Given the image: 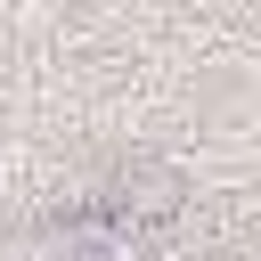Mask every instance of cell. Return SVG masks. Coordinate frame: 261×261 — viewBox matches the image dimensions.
I'll use <instances>...</instances> for the list:
<instances>
[{"mask_svg":"<svg viewBox=\"0 0 261 261\" xmlns=\"http://www.w3.org/2000/svg\"><path fill=\"white\" fill-rule=\"evenodd\" d=\"M179 171H163V163H122L114 179H106V196H98V212H114L122 228H163L171 212H179Z\"/></svg>","mask_w":261,"mask_h":261,"instance_id":"obj_1","label":"cell"},{"mask_svg":"<svg viewBox=\"0 0 261 261\" xmlns=\"http://www.w3.org/2000/svg\"><path fill=\"white\" fill-rule=\"evenodd\" d=\"M49 261H139V228H122L114 212H73L57 237H49Z\"/></svg>","mask_w":261,"mask_h":261,"instance_id":"obj_2","label":"cell"}]
</instances>
